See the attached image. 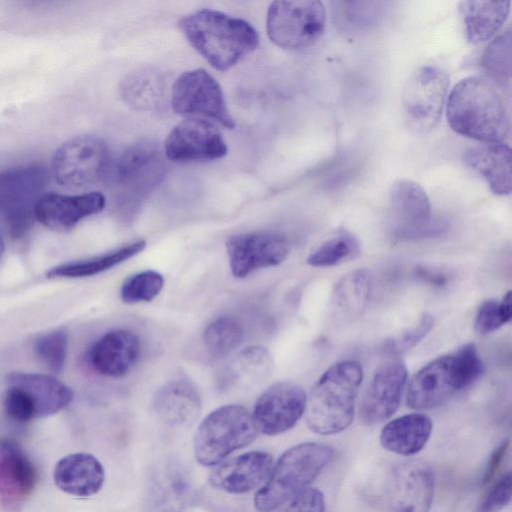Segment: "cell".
<instances>
[{
    "label": "cell",
    "instance_id": "1",
    "mask_svg": "<svg viewBox=\"0 0 512 512\" xmlns=\"http://www.w3.org/2000/svg\"><path fill=\"white\" fill-rule=\"evenodd\" d=\"M449 126L457 134L484 143H501L509 132V115L496 84L471 76L451 90L446 107Z\"/></svg>",
    "mask_w": 512,
    "mask_h": 512
},
{
    "label": "cell",
    "instance_id": "2",
    "mask_svg": "<svg viewBox=\"0 0 512 512\" xmlns=\"http://www.w3.org/2000/svg\"><path fill=\"white\" fill-rule=\"evenodd\" d=\"M179 27L188 42L205 60L220 71L236 65L256 49L257 31L244 19L212 9L184 16Z\"/></svg>",
    "mask_w": 512,
    "mask_h": 512
},
{
    "label": "cell",
    "instance_id": "3",
    "mask_svg": "<svg viewBox=\"0 0 512 512\" xmlns=\"http://www.w3.org/2000/svg\"><path fill=\"white\" fill-rule=\"evenodd\" d=\"M363 370L359 362L345 360L329 367L307 397V426L320 435L340 433L350 426Z\"/></svg>",
    "mask_w": 512,
    "mask_h": 512
},
{
    "label": "cell",
    "instance_id": "4",
    "mask_svg": "<svg viewBox=\"0 0 512 512\" xmlns=\"http://www.w3.org/2000/svg\"><path fill=\"white\" fill-rule=\"evenodd\" d=\"M483 372L476 346L466 343L454 352L436 357L412 377L407 406L416 410L439 407L474 384Z\"/></svg>",
    "mask_w": 512,
    "mask_h": 512
},
{
    "label": "cell",
    "instance_id": "5",
    "mask_svg": "<svg viewBox=\"0 0 512 512\" xmlns=\"http://www.w3.org/2000/svg\"><path fill=\"white\" fill-rule=\"evenodd\" d=\"M333 453L332 447L317 442L301 443L285 451L257 491L256 509L268 512L306 489L328 465Z\"/></svg>",
    "mask_w": 512,
    "mask_h": 512
},
{
    "label": "cell",
    "instance_id": "6",
    "mask_svg": "<svg viewBox=\"0 0 512 512\" xmlns=\"http://www.w3.org/2000/svg\"><path fill=\"white\" fill-rule=\"evenodd\" d=\"M258 429L252 414L243 406H221L209 413L194 436V454L204 466L216 465L233 451L256 438Z\"/></svg>",
    "mask_w": 512,
    "mask_h": 512
},
{
    "label": "cell",
    "instance_id": "7",
    "mask_svg": "<svg viewBox=\"0 0 512 512\" xmlns=\"http://www.w3.org/2000/svg\"><path fill=\"white\" fill-rule=\"evenodd\" d=\"M326 10L321 1H274L266 17L269 39L287 50H300L315 44L323 35Z\"/></svg>",
    "mask_w": 512,
    "mask_h": 512
},
{
    "label": "cell",
    "instance_id": "8",
    "mask_svg": "<svg viewBox=\"0 0 512 512\" xmlns=\"http://www.w3.org/2000/svg\"><path fill=\"white\" fill-rule=\"evenodd\" d=\"M448 88L449 76L438 66H421L410 75L402 93V111L412 132L426 134L438 124Z\"/></svg>",
    "mask_w": 512,
    "mask_h": 512
},
{
    "label": "cell",
    "instance_id": "9",
    "mask_svg": "<svg viewBox=\"0 0 512 512\" xmlns=\"http://www.w3.org/2000/svg\"><path fill=\"white\" fill-rule=\"evenodd\" d=\"M110 168L105 142L93 135H78L62 143L54 152L51 172L58 184L84 188L99 182Z\"/></svg>",
    "mask_w": 512,
    "mask_h": 512
},
{
    "label": "cell",
    "instance_id": "10",
    "mask_svg": "<svg viewBox=\"0 0 512 512\" xmlns=\"http://www.w3.org/2000/svg\"><path fill=\"white\" fill-rule=\"evenodd\" d=\"M171 105L179 115L205 117L228 129L235 127L220 85L203 69L185 71L177 78L172 87Z\"/></svg>",
    "mask_w": 512,
    "mask_h": 512
},
{
    "label": "cell",
    "instance_id": "11",
    "mask_svg": "<svg viewBox=\"0 0 512 512\" xmlns=\"http://www.w3.org/2000/svg\"><path fill=\"white\" fill-rule=\"evenodd\" d=\"M49 172L41 165H27L0 172V214L15 233L28 227L34 207L44 194Z\"/></svg>",
    "mask_w": 512,
    "mask_h": 512
},
{
    "label": "cell",
    "instance_id": "12",
    "mask_svg": "<svg viewBox=\"0 0 512 512\" xmlns=\"http://www.w3.org/2000/svg\"><path fill=\"white\" fill-rule=\"evenodd\" d=\"M435 478L432 469L420 460L395 464L385 483V499L390 512H428L432 505Z\"/></svg>",
    "mask_w": 512,
    "mask_h": 512
},
{
    "label": "cell",
    "instance_id": "13",
    "mask_svg": "<svg viewBox=\"0 0 512 512\" xmlns=\"http://www.w3.org/2000/svg\"><path fill=\"white\" fill-rule=\"evenodd\" d=\"M392 233L397 239H415L438 233L433 223L431 204L425 190L411 180H398L389 191Z\"/></svg>",
    "mask_w": 512,
    "mask_h": 512
},
{
    "label": "cell",
    "instance_id": "14",
    "mask_svg": "<svg viewBox=\"0 0 512 512\" xmlns=\"http://www.w3.org/2000/svg\"><path fill=\"white\" fill-rule=\"evenodd\" d=\"M164 150L170 160L196 162L222 158L228 148L221 132L212 122L190 117L170 131Z\"/></svg>",
    "mask_w": 512,
    "mask_h": 512
},
{
    "label": "cell",
    "instance_id": "15",
    "mask_svg": "<svg viewBox=\"0 0 512 512\" xmlns=\"http://www.w3.org/2000/svg\"><path fill=\"white\" fill-rule=\"evenodd\" d=\"M406 383L407 368L402 360L391 359L380 364L360 401L362 422L374 425L389 419L400 406Z\"/></svg>",
    "mask_w": 512,
    "mask_h": 512
},
{
    "label": "cell",
    "instance_id": "16",
    "mask_svg": "<svg viewBox=\"0 0 512 512\" xmlns=\"http://www.w3.org/2000/svg\"><path fill=\"white\" fill-rule=\"evenodd\" d=\"M306 402L301 386L290 381L274 383L256 401L252 416L258 431L266 435L288 431L305 413Z\"/></svg>",
    "mask_w": 512,
    "mask_h": 512
},
{
    "label": "cell",
    "instance_id": "17",
    "mask_svg": "<svg viewBox=\"0 0 512 512\" xmlns=\"http://www.w3.org/2000/svg\"><path fill=\"white\" fill-rule=\"evenodd\" d=\"M232 274L244 278L250 273L282 263L289 253L285 236L274 232L234 235L226 242Z\"/></svg>",
    "mask_w": 512,
    "mask_h": 512
},
{
    "label": "cell",
    "instance_id": "18",
    "mask_svg": "<svg viewBox=\"0 0 512 512\" xmlns=\"http://www.w3.org/2000/svg\"><path fill=\"white\" fill-rule=\"evenodd\" d=\"M37 483V470L12 439L0 440V505L9 512L19 511Z\"/></svg>",
    "mask_w": 512,
    "mask_h": 512
},
{
    "label": "cell",
    "instance_id": "19",
    "mask_svg": "<svg viewBox=\"0 0 512 512\" xmlns=\"http://www.w3.org/2000/svg\"><path fill=\"white\" fill-rule=\"evenodd\" d=\"M105 203V196L100 192L81 195L44 193L35 204L34 217L53 231L65 232L82 219L101 212Z\"/></svg>",
    "mask_w": 512,
    "mask_h": 512
},
{
    "label": "cell",
    "instance_id": "20",
    "mask_svg": "<svg viewBox=\"0 0 512 512\" xmlns=\"http://www.w3.org/2000/svg\"><path fill=\"white\" fill-rule=\"evenodd\" d=\"M273 468V457L265 451H250L218 465L209 475L215 489L242 494L266 481Z\"/></svg>",
    "mask_w": 512,
    "mask_h": 512
},
{
    "label": "cell",
    "instance_id": "21",
    "mask_svg": "<svg viewBox=\"0 0 512 512\" xmlns=\"http://www.w3.org/2000/svg\"><path fill=\"white\" fill-rule=\"evenodd\" d=\"M141 353L139 338L131 331L115 329L98 338L90 347L92 368L107 377H123L137 363Z\"/></svg>",
    "mask_w": 512,
    "mask_h": 512
},
{
    "label": "cell",
    "instance_id": "22",
    "mask_svg": "<svg viewBox=\"0 0 512 512\" xmlns=\"http://www.w3.org/2000/svg\"><path fill=\"white\" fill-rule=\"evenodd\" d=\"M6 383L23 391L33 409L35 419L58 413L73 399L70 387L48 375L12 372L7 375Z\"/></svg>",
    "mask_w": 512,
    "mask_h": 512
},
{
    "label": "cell",
    "instance_id": "23",
    "mask_svg": "<svg viewBox=\"0 0 512 512\" xmlns=\"http://www.w3.org/2000/svg\"><path fill=\"white\" fill-rule=\"evenodd\" d=\"M160 150L150 142H139L128 147L119 157L115 176L120 188H153L163 174Z\"/></svg>",
    "mask_w": 512,
    "mask_h": 512
},
{
    "label": "cell",
    "instance_id": "24",
    "mask_svg": "<svg viewBox=\"0 0 512 512\" xmlns=\"http://www.w3.org/2000/svg\"><path fill=\"white\" fill-rule=\"evenodd\" d=\"M202 402L196 387L186 379L164 384L155 394L153 410L156 416L171 427H187L199 417Z\"/></svg>",
    "mask_w": 512,
    "mask_h": 512
},
{
    "label": "cell",
    "instance_id": "25",
    "mask_svg": "<svg viewBox=\"0 0 512 512\" xmlns=\"http://www.w3.org/2000/svg\"><path fill=\"white\" fill-rule=\"evenodd\" d=\"M53 478L56 486L63 492L88 497L101 489L105 472L97 458L80 452L61 458L56 463Z\"/></svg>",
    "mask_w": 512,
    "mask_h": 512
},
{
    "label": "cell",
    "instance_id": "26",
    "mask_svg": "<svg viewBox=\"0 0 512 512\" xmlns=\"http://www.w3.org/2000/svg\"><path fill=\"white\" fill-rule=\"evenodd\" d=\"M464 163L480 175L496 195L511 193V150L503 143H486L467 149Z\"/></svg>",
    "mask_w": 512,
    "mask_h": 512
},
{
    "label": "cell",
    "instance_id": "27",
    "mask_svg": "<svg viewBox=\"0 0 512 512\" xmlns=\"http://www.w3.org/2000/svg\"><path fill=\"white\" fill-rule=\"evenodd\" d=\"M433 429L432 420L423 413H410L389 421L380 433L381 446L397 455L411 456L420 452Z\"/></svg>",
    "mask_w": 512,
    "mask_h": 512
},
{
    "label": "cell",
    "instance_id": "28",
    "mask_svg": "<svg viewBox=\"0 0 512 512\" xmlns=\"http://www.w3.org/2000/svg\"><path fill=\"white\" fill-rule=\"evenodd\" d=\"M371 290L367 270L357 269L343 275L335 284L329 302V314L337 324H347L363 313Z\"/></svg>",
    "mask_w": 512,
    "mask_h": 512
},
{
    "label": "cell",
    "instance_id": "29",
    "mask_svg": "<svg viewBox=\"0 0 512 512\" xmlns=\"http://www.w3.org/2000/svg\"><path fill=\"white\" fill-rule=\"evenodd\" d=\"M510 1H461L459 14L467 40L478 44L494 36L507 19Z\"/></svg>",
    "mask_w": 512,
    "mask_h": 512
},
{
    "label": "cell",
    "instance_id": "30",
    "mask_svg": "<svg viewBox=\"0 0 512 512\" xmlns=\"http://www.w3.org/2000/svg\"><path fill=\"white\" fill-rule=\"evenodd\" d=\"M123 100L137 110H154L165 97L166 83L163 75L150 68L129 74L120 87Z\"/></svg>",
    "mask_w": 512,
    "mask_h": 512
},
{
    "label": "cell",
    "instance_id": "31",
    "mask_svg": "<svg viewBox=\"0 0 512 512\" xmlns=\"http://www.w3.org/2000/svg\"><path fill=\"white\" fill-rule=\"evenodd\" d=\"M273 359L269 350L260 345L248 346L230 362L225 383L239 386L261 384L272 373Z\"/></svg>",
    "mask_w": 512,
    "mask_h": 512
},
{
    "label": "cell",
    "instance_id": "32",
    "mask_svg": "<svg viewBox=\"0 0 512 512\" xmlns=\"http://www.w3.org/2000/svg\"><path fill=\"white\" fill-rule=\"evenodd\" d=\"M145 246L144 240H138L91 259L55 266L47 271L46 276L47 278H80L96 275L135 256Z\"/></svg>",
    "mask_w": 512,
    "mask_h": 512
},
{
    "label": "cell",
    "instance_id": "33",
    "mask_svg": "<svg viewBox=\"0 0 512 512\" xmlns=\"http://www.w3.org/2000/svg\"><path fill=\"white\" fill-rule=\"evenodd\" d=\"M511 30L507 29L486 47L481 66L494 84L505 86L511 78Z\"/></svg>",
    "mask_w": 512,
    "mask_h": 512
},
{
    "label": "cell",
    "instance_id": "34",
    "mask_svg": "<svg viewBox=\"0 0 512 512\" xmlns=\"http://www.w3.org/2000/svg\"><path fill=\"white\" fill-rule=\"evenodd\" d=\"M243 329L233 317L222 316L212 321L204 330L203 341L208 352L215 357H225L242 342Z\"/></svg>",
    "mask_w": 512,
    "mask_h": 512
},
{
    "label": "cell",
    "instance_id": "35",
    "mask_svg": "<svg viewBox=\"0 0 512 512\" xmlns=\"http://www.w3.org/2000/svg\"><path fill=\"white\" fill-rule=\"evenodd\" d=\"M359 252V242L346 231L338 232L323 241L307 257L313 267H330L354 257Z\"/></svg>",
    "mask_w": 512,
    "mask_h": 512
},
{
    "label": "cell",
    "instance_id": "36",
    "mask_svg": "<svg viewBox=\"0 0 512 512\" xmlns=\"http://www.w3.org/2000/svg\"><path fill=\"white\" fill-rule=\"evenodd\" d=\"M164 286L163 276L153 270H146L127 278L120 291L123 302L134 304L153 300Z\"/></svg>",
    "mask_w": 512,
    "mask_h": 512
},
{
    "label": "cell",
    "instance_id": "37",
    "mask_svg": "<svg viewBox=\"0 0 512 512\" xmlns=\"http://www.w3.org/2000/svg\"><path fill=\"white\" fill-rule=\"evenodd\" d=\"M512 317L511 291H508L501 300L487 299L477 309L474 328L479 334L491 333L506 323Z\"/></svg>",
    "mask_w": 512,
    "mask_h": 512
},
{
    "label": "cell",
    "instance_id": "38",
    "mask_svg": "<svg viewBox=\"0 0 512 512\" xmlns=\"http://www.w3.org/2000/svg\"><path fill=\"white\" fill-rule=\"evenodd\" d=\"M68 348V334L57 329L40 335L34 342V351L40 361L52 372H60L64 366Z\"/></svg>",
    "mask_w": 512,
    "mask_h": 512
},
{
    "label": "cell",
    "instance_id": "39",
    "mask_svg": "<svg viewBox=\"0 0 512 512\" xmlns=\"http://www.w3.org/2000/svg\"><path fill=\"white\" fill-rule=\"evenodd\" d=\"M433 325V316L428 312H424L416 324L403 330L396 336L387 339L385 342V350L396 356L407 352L429 334Z\"/></svg>",
    "mask_w": 512,
    "mask_h": 512
},
{
    "label": "cell",
    "instance_id": "40",
    "mask_svg": "<svg viewBox=\"0 0 512 512\" xmlns=\"http://www.w3.org/2000/svg\"><path fill=\"white\" fill-rule=\"evenodd\" d=\"M268 512H325V498L316 488H306Z\"/></svg>",
    "mask_w": 512,
    "mask_h": 512
},
{
    "label": "cell",
    "instance_id": "41",
    "mask_svg": "<svg viewBox=\"0 0 512 512\" xmlns=\"http://www.w3.org/2000/svg\"><path fill=\"white\" fill-rule=\"evenodd\" d=\"M511 473L502 475L478 503L474 512H499L511 500Z\"/></svg>",
    "mask_w": 512,
    "mask_h": 512
},
{
    "label": "cell",
    "instance_id": "42",
    "mask_svg": "<svg viewBox=\"0 0 512 512\" xmlns=\"http://www.w3.org/2000/svg\"><path fill=\"white\" fill-rule=\"evenodd\" d=\"M414 275L419 281L435 287H443L449 282L447 272L430 265H417L414 269Z\"/></svg>",
    "mask_w": 512,
    "mask_h": 512
},
{
    "label": "cell",
    "instance_id": "43",
    "mask_svg": "<svg viewBox=\"0 0 512 512\" xmlns=\"http://www.w3.org/2000/svg\"><path fill=\"white\" fill-rule=\"evenodd\" d=\"M509 447L508 439L503 440L491 453L487 462L481 485L485 486L492 481L506 455Z\"/></svg>",
    "mask_w": 512,
    "mask_h": 512
},
{
    "label": "cell",
    "instance_id": "44",
    "mask_svg": "<svg viewBox=\"0 0 512 512\" xmlns=\"http://www.w3.org/2000/svg\"><path fill=\"white\" fill-rule=\"evenodd\" d=\"M4 249H5V242H4L2 235L0 234V258L4 252Z\"/></svg>",
    "mask_w": 512,
    "mask_h": 512
}]
</instances>
